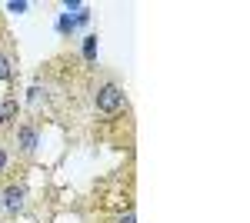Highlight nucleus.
Segmentation results:
<instances>
[{"mask_svg":"<svg viewBox=\"0 0 250 223\" xmlns=\"http://www.w3.org/2000/svg\"><path fill=\"white\" fill-rule=\"evenodd\" d=\"M120 103H124V90H120L117 83H104V87L97 90V110L100 113L120 110Z\"/></svg>","mask_w":250,"mask_h":223,"instance_id":"nucleus-1","label":"nucleus"},{"mask_svg":"<svg viewBox=\"0 0 250 223\" xmlns=\"http://www.w3.org/2000/svg\"><path fill=\"white\" fill-rule=\"evenodd\" d=\"M20 150H27V153L37 150V130L34 127H20Z\"/></svg>","mask_w":250,"mask_h":223,"instance_id":"nucleus-2","label":"nucleus"},{"mask_svg":"<svg viewBox=\"0 0 250 223\" xmlns=\"http://www.w3.org/2000/svg\"><path fill=\"white\" fill-rule=\"evenodd\" d=\"M3 203L10 206V210H20V206H23V186H7Z\"/></svg>","mask_w":250,"mask_h":223,"instance_id":"nucleus-3","label":"nucleus"},{"mask_svg":"<svg viewBox=\"0 0 250 223\" xmlns=\"http://www.w3.org/2000/svg\"><path fill=\"white\" fill-rule=\"evenodd\" d=\"M17 117V100H3L0 103V127H10Z\"/></svg>","mask_w":250,"mask_h":223,"instance_id":"nucleus-4","label":"nucleus"},{"mask_svg":"<svg viewBox=\"0 0 250 223\" xmlns=\"http://www.w3.org/2000/svg\"><path fill=\"white\" fill-rule=\"evenodd\" d=\"M7 77H10V60L0 54V80H7Z\"/></svg>","mask_w":250,"mask_h":223,"instance_id":"nucleus-5","label":"nucleus"},{"mask_svg":"<svg viewBox=\"0 0 250 223\" xmlns=\"http://www.w3.org/2000/svg\"><path fill=\"white\" fill-rule=\"evenodd\" d=\"M83 54H87V57H94V54H97V37H87V47H83Z\"/></svg>","mask_w":250,"mask_h":223,"instance_id":"nucleus-6","label":"nucleus"},{"mask_svg":"<svg viewBox=\"0 0 250 223\" xmlns=\"http://www.w3.org/2000/svg\"><path fill=\"white\" fill-rule=\"evenodd\" d=\"M120 223H137V217H134V213H127V217H124Z\"/></svg>","mask_w":250,"mask_h":223,"instance_id":"nucleus-7","label":"nucleus"},{"mask_svg":"<svg viewBox=\"0 0 250 223\" xmlns=\"http://www.w3.org/2000/svg\"><path fill=\"white\" fill-rule=\"evenodd\" d=\"M7 167V153H3V150H0V170Z\"/></svg>","mask_w":250,"mask_h":223,"instance_id":"nucleus-8","label":"nucleus"}]
</instances>
